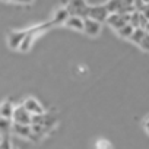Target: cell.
Returning <instances> with one entry per match:
<instances>
[{"instance_id":"6da1fadb","label":"cell","mask_w":149,"mask_h":149,"mask_svg":"<svg viewBox=\"0 0 149 149\" xmlns=\"http://www.w3.org/2000/svg\"><path fill=\"white\" fill-rule=\"evenodd\" d=\"M51 26H53V24L50 21V22H45V24H41V25H37V26H32L31 29H28L26 35H25V38H24V41H22V44L19 47V50L21 51H28L31 48V45L34 44L35 38L38 35H41L42 32H45L47 29H50Z\"/></svg>"},{"instance_id":"8fae6325","label":"cell","mask_w":149,"mask_h":149,"mask_svg":"<svg viewBox=\"0 0 149 149\" xmlns=\"http://www.w3.org/2000/svg\"><path fill=\"white\" fill-rule=\"evenodd\" d=\"M13 111H15V107H13L12 102L5 101L3 104H0V117H2V118H9V120H12Z\"/></svg>"},{"instance_id":"4fadbf2b","label":"cell","mask_w":149,"mask_h":149,"mask_svg":"<svg viewBox=\"0 0 149 149\" xmlns=\"http://www.w3.org/2000/svg\"><path fill=\"white\" fill-rule=\"evenodd\" d=\"M105 8L108 10V13H120V10L123 9V0H108L105 3Z\"/></svg>"},{"instance_id":"8992f818","label":"cell","mask_w":149,"mask_h":149,"mask_svg":"<svg viewBox=\"0 0 149 149\" xmlns=\"http://www.w3.org/2000/svg\"><path fill=\"white\" fill-rule=\"evenodd\" d=\"M84 32L89 37H97L101 32V24L94 19H84Z\"/></svg>"},{"instance_id":"44dd1931","label":"cell","mask_w":149,"mask_h":149,"mask_svg":"<svg viewBox=\"0 0 149 149\" xmlns=\"http://www.w3.org/2000/svg\"><path fill=\"white\" fill-rule=\"evenodd\" d=\"M140 13H142V15L146 18V21L149 22V3H146V5H145V8L142 9V12H140Z\"/></svg>"},{"instance_id":"cb8c5ba5","label":"cell","mask_w":149,"mask_h":149,"mask_svg":"<svg viewBox=\"0 0 149 149\" xmlns=\"http://www.w3.org/2000/svg\"><path fill=\"white\" fill-rule=\"evenodd\" d=\"M12 2H16V3H29L31 0H12Z\"/></svg>"},{"instance_id":"7a4b0ae2","label":"cell","mask_w":149,"mask_h":149,"mask_svg":"<svg viewBox=\"0 0 149 149\" xmlns=\"http://www.w3.org/2000/svg\"><path fill=\"white\" fill-rule=\"evenodd\" d=\"M70 13V16H81L82 19L88 18V9L89 6L86 5L85 0H69V5L66 8Z\"/></svg>"},{"instance_id":"2e32d148","label":"cell","mask_w":149,"mask_h":149,"mask_svg":"<svg viewBox=\"0 0 149 149\" xmlns=\"http://www.w3.org/2000/svg\"><path fill=\"white\" fill-rule=\"evenodd\" d=\"M133 31H134V28H133L130 24H126L123 28H120V29L117 31V34H118L121 38H129V40H130V37H132Z\"/></svg>"},{"instance_id":"ba28073f","label":"cell","mask_w":149,"mask_h":149,"mask_svg":"<svg viewBox=\"0 0 149 149\" xmlns=\"http://www.w3.org/2000/svg\"><path fill=\"white\" fill-rule=\"evenodd\" d=\"M22 105L26 108L28 113H31V116H34V114H44V110H42L41 104H40L37 100H34V98L25 100V102H24Z\"/></svg>"},{"instance_id":"30bf717a","label":"cell","mask_w":149,"mask_h":149,"mask_svg":"<svg viewBox=\"0 0 149 149\" xmlns=\"http://www.w3.org/2000/svg\"><path fill=\"white\" fill-rule=\"evenodd\" d=\"M12 130H13L15 134H18V136H21V137H29L31 133H32L31 126H26V124H18V123H13Z\"/></svg>"},{"instance_id":"7c38bea8","label":"cell","mask_w":149,"mask_h":149,"mask_svg":"<svg viewBox=\"0 0 149 149\" xmlns=\"http://www.w3.org/2000/svg\"><path fill=\"white\" fill-rule=\"evenodd\" d=\"M64 25L76 31H84V19L81 16H69Z\"/></svg>"},{"instance_id":"ac0fdd59","label":"cell","mask_w":149,"mask_h":149,"mask_svg":"<svg viewBox=\"0 0 149 149\" xmlns=\"http://www.w3.org/2000/svg\"><path fill=\"white\" fill-rule=\"evenodd\" d=\"M95 148H97V149H113L111 143H110L107 139H98L97 143H95Z\"/></svg>"},{"instance_id":"5b68a950","label":"cell","mask_w":149,"mask_h":149,"mask_svg":"<svg viewBox=\"0 0 149 149\" xmlns=\"http://www.w3.org/2000/svg\"><path fill=\"white\" fill-rule=\"evenodd\" d=\"M111 28H114V29H120V28H123L126 24H129L130 22V15H121V13H111V15H108V18H107V21H105Z\"/></svg>"},{"instance_id":"83f0119b","label":"cell","mask_w":149,"mask_h":149,"mask_svg":"<svg viewBox=\"0 0 149 149\" xmlns=\"http://www.w3.org/2000/svg\"><path fill=\"white\" fill-rule=\"evenodd\" d=\"M13 149H16V148H13Z\"/></svg>"},{"instance_id":"52a82bcc","label":"cell","mask_w":149,"mask_h":149,"mask_svg":"<svg viewBox=\"0 0 149 149\" xmlns=\"http://www.w3.org/2000/svg\"><path fill=\"white\" fill-rule=\"evenodd\" d=\"M25 35H26V31H13V32H10L9 37H8L9 47L10 48H19L24 38H25Z\"/></svg>"},{"instance_id":"3957f363","label":"cell","mask_w":149,"mask_h":149,"mask_svg":"<svg viewBox=\"0 0 149 149\" xmlns=\"http://www.w3.org/2000/svg\"><path fill=\"white\" fill-rule=\"evenodd\" d=\"M108 10L105 8V5H98V6H89L88 9V18L89 19H94L100 24L105 22L107 18H108Z\"/></svg>"},{"instance_id":"e0dca14e","label":"cell","mask_w":149,"mask_h":149,"mask_svg":"<svg viewBox=\"0 0 149 149\" xmlns=\"http://www.w3.org/2000/svg\"><path fill=\"white\" fill-rule=\"evenodd\" d=\"M129 24H130L134 29H136V28H140V12L136 10L134 13H132V15H130V22H129Z\"/></svg>"},{"instance_id":"277c9868","label":"cell","mask_w":149,"mask_h":149,"mask_svg":"<svg viewBox=\"0 0 149 149\" xmlns=\"http://www.w3.org/2000/svg\"><path fill=\"white\" fill-rule=\"evenodd\" d=\"M31 118H32L31 113H28L26 108H25L24 105H18V107H15L13 117H12V121H13V123L31 126Z\"/></svg>"},{"instance_id":"9c48e42d","label":"cell","mask_w":149,"mask_h":149,"mask_svg":"<svg viewBox=\"0 0 149 149\" xmlns=\"http://www.w3.org/2000/svg\"><path fill=\"white\" fill-rule=\"evenodd\" d=\"M69 16H70V13H69V10H67L66 8H61V9H58V10L56 12L54 18L51 19V24H53V26H54V25H60V24H66V21L69 19Z\"/></svg>"},{"instance_id":"9a60e30c","label":"cell","mask_w":149,"mask_h":149,"mask_svg":"<svg viewBox=\"0 0 149 149\" xmlns=\"http://www.w3.org/2000/svg\"><path fill=\"white\" fill-rule=\"evenodd\" d=\"M145 35H146V31H145L143 28H136V29L133 31L132 37H130V41L140 45V42H142V40L145 38Z\"/></svg>"},{"instance_id":"4316f807","label":"cell","mask_w":149,"mask_h":149,"mask_svg":"<svg viewBox=\"0 0 149 149\" xmlns=\"http://www.w3.org/2000/svg\"><path fill=\"white\" fill-rule=\"evenodd\" d=\"M5 2H8V0H5Z\"/></svg>"},{"instance_id":"603a6c76","label":"cell","mask_w":149,"mask_h":149,"mask_svg":"<svg viewBox=\"0 0 149 149\" xmlns=\"http://www.w3.org/2000/svg\"><path fill=\"white\" fill-rule=\"evenodd\" d=\"M145 130L149 133V118H146V121H145Z\"/></svg>"},{"instance_id":"d4e9b609","label":"cell","mask_w":149,"mask_h":149,"mask_svg":"<svg viewBox=\"0 0 149 149\" xmlns=\"http://www.w3.org/2000/svg\"><path fill=\"white\" fill-rule=\"evenodd\" d=\"M145 31H146V32H148V34H149V22H148V25H146V26H145Z\"/></svg>"},{"instance_id":"484cf974","label":"cell","mask_w":149,"mask_h":149,"mask_svg":"<svg viewBox=\"0 0 149 149\" xmlns=\"http://www.w3.org/2000/svg\"><path fill=\"white\" fill-rule=\"evenodd\" d=\"M2 139H3V136H2V134H0V142H2Z\"/></svg>"},{"instance_id":"5bb4252c","label":"cell","mask_w":149,"mask_h":149,"mask_svg":"<svg viewBox=\"0 0 149 149\" xmlns=\"http://www.w3.org/2000/svg\"><path fill=\"white\" fill-rule=\"evenodd\" d=\"M12 126H13L12 120L0 117V134H2V136H6V134L12 130Z\"/></svg>"},{"instance_id":"7402d4cb","label":"cell","mask_w":149,"mask_h":149,"mask_svg":"<svg viewBox=\"0 0 149 149\" xmlns=\"http://www.w3.org/2000/svg\"><path fill=\"white\" fill-rule=\"evenodd\" d=\"M123 6H134V0H123Z\"/></svg>"},{"instance_id":"d6986e66","label":"cell","mask_w":149,"mask_h":149,"mask_svg":"<svg viewBox=\"0 0 149 149\" xmlns=\"http://www.w3.org/2000/svg\"><path fill=\"white\" fill-rule=\"evenodd\" d=\"M0 149H13V148H12V143H10V140H9L8 136H3L2 142H0Z\"/></svg>"},{"instance_id":"ffe728a7","label":"cell","mask_w":149,"mask_h":149,"mask_svg":"<svg viewBox=\"0 0 149 149\" xmlns=\"http://www.w3.org/2000/svg\"><path fill=\"white\" fill-rule=\"evenodd\" d=\"M140 48L145 50V51H149V34H148V32H146L145 38H143L142 42H140Z\"/></svg>"}]
</instances>
